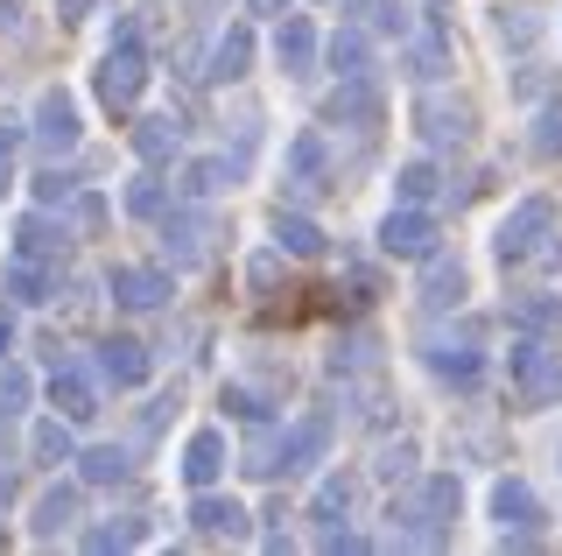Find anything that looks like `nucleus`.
I'll use <instances>...</instances> for the list:
<instances>
[{
  "label": "nucleus",
  "mask_w": 562,
  "mask_h": 556,
  "mask_svg": "<svg viewBox=\"0 0 562 556\" xmlns=\"http://www.w3.org/2000/svg\"><path fill=\"white\" fill-rule=\"evenodd\" d=\"M49 409H57L64 423H92V415H99V388L85 374L64 367V374H49Z\"/></svg>",
  "instance_id": "obj_19"
},
{
  "label": "nucleus",
  "mask_w": 562,
  "mask_h": 556,
  "mask_svg": "<svg viewBox=\"0 0 562 556\" xmlns=\"http://www.w3.org/2000/svg\"><path fill=\"white\" fill-rule=\"evenodd\" d=\"M555 458H562V444H555Z\"/></svg>",
  "instance_id": "obj_50"
},
{
  "label": "nucleus",
  "mask_w": 562,
  "mask_h": 556,
  "mask_svg": "<svg viewBox=\"0 0 562 556\" xmlns=\"http://www.w3.org/2000/svg\"><path fill=\"white\" fill-rule=\"evenodd\" d=\"M225 409H233L239 423H254V430L268 423V409H260V402H254V394H246V388H225Z\"/></svg>",
  "instance_id": "obj_43"
},
{
  "label": "nucleus",
  "mask_w": 562,
  "mask_h": 556,
  "mask_svg": "<svg viewBox=\"0 0 562 556\" xmlns=\"http://www.w3.org/2000/svg\"><path fill=\"white\" fill-rule=\"evenodd\" d=\"M176 148H183V120H176V113H148V120H134V155H140L148 169L176 163Z\"/></svg>",
  "instance_id": "obj_17"
},
{
  "label": "nucleus",
  "mask_w": 562,
  "mask_h": 556,
  "mask_svg": "<svg viewBox=\"0 0 562 556\" xmlns=\"http://www.w3.org/2000/svg\"><path fill=\"white\" fill-rule=\"evenodd\" d=\"M527 148H535L541 163H562V92L535 113V134H527Z\"/></svg>",
  "instance_id": "obj_31"
},
{
  "label": "nucleus",
  "mask_w": 562,
  "mask_h": 556,
  "mask_svg": "<svg viewBox=\"0 0 562 556\" xmlns=\"http://www.w3.org/2000/svg\"><path fill=\"white\" fill-rule=\"evenodd\" d=\"M0 29H14V0H0Z\"/></svg>",
  "instance_id": "obj_49"
},
{
  "label": "nucleus",
  "mask_w": 562,
  "mask_h": 556,
  "mask_svg": "<svg viewBox=\"0 0 562 556\" xmlns=\"http://www.w3.org/2000/svg\"><path fill=\"white\" fill-rule=\"evenodd\" d=\"M70 190H78V184H70L64 169H43V177H35V198H43V204H64Z\"/></svg>",
  "instance_id": "obj_44"
},
{
  "label": "nucleus",
  "mask_w": 562,
  "mask_h": 556,
  "mask_svg": "<svg viewBox=\"0 0 562 556\" xmlns=\"http://www.w3.org/2000/svg\"><path fill=\"white\" fill-rule=\"evenodd\" d=\"M492 254L514 268V260H562V247H555V204L549 198H520L514 212L499 219V233H492Z\"/></svg>",
  "instance_id": "obj_1"
},
{
  "label": "nucleus",
  "mask_w": 562,
  "mask_h": 556,
  "mask_svg": "<svg viewBox=\"0 0 562 556\" xmlns=\"http://www.w3.org/2000/svg\"><path fill=\"white\" fill-rule=\"evenodd\" d=\"M8 297H14V303H49V268L22 254V260L8 268Z\"/></svg>",
  "instance_id": "obj_32"
},
{
  "label": "nucleus",
  "mask_w": 562,
  "mask_h": 556,
  "mask_svg": "<svg viewBox=\"0 0 562 556\" xmlns=\"http://www.w3.org/2000/svg\"><path fill=\"white\" fill-rule=\"evenodd\" d=\"M14 155H22V120H0V198H8V184H14Z\"/></svg>",
  "instance_id": "obj_40"
},
{
  "label": "nucleus",
  "mask_w": 562,
  "mask_h": 556,
  "mask_svg": "<svg viewBox=\"0 0 562 556\" xmlns=\"http://www.w3.org/2000/svg\"><path fill=\"white\" fill-rule=\"evenodd\" d=\"M464 289H471L464 260L429 254V275H422V303H429V310H450V303H464Z\"/></svg>",
  "instance_id": "obj_21"
},
{
  "label": "nucleus",
  "mask_w": 562,
  "mask_h": 556,
  "mask_svg": "<svg viewBox=\"0 0 562 556\" xmlns=\"http://www.w3.org/2000/svg\"><path fill=\"white\" fill-rule=\"evenodd\" d=\"M324 451H330V415H303L281 437V472H310V465H324Z\"/></svg>",
  "instance_id": "obj_16"
},
{
  "label": "nucleus",
  "mask_w": 562,
  "mask_h": 556,
  "mask_svg": "<svg viewBox=\"0 0 562 556\" xmlns=\"http://www.w3.org/2000/svg\"><path fill=\"white\" fill-rule=\"evenodd\" d=\"M99 374L113 380V388H148L155 359H148V345H140V338H99Z\"/></svg>",
  "instance_id": "obj_13"
},
{
  "label": "nucleus",
  "mask_w": 562,
  "mask_h": 556,
  "mask_svg": "<svg viewBox=\"0 0 562 556\" xmlns=\"http://www.w3.org/2000/svg\"><path fill=\"white\" fill-rule=\"evenodd\" d=\"M330 71H338L345 85H351V78H373V36H366L359 22L330 36Z\"/></svg>",
  "instance_id": "obj_24"
},
{
  "label": "nucleus",
  "mask_w": 562,
  "mask_h": 556,
  "mask_svg": "<svg viewBox=\"0 0 562 556\" xmlns=\"http://www.w3.org/2000/svg\"><path fill=\"white\" fill-rule=\"evenodd\" d=\"M506 380H514L520 409H555L562 402V353H549V338H514L506 345Z\"/></svg>",
  "instance_id": "obj_2"
},
{
  "label": "nucleus",
  "mask_w": 562,
  "mask_h": 556,
  "mask_svg": "<svg viewBox=\"0 0 562 556\" xmlns=\"http://www.w3.org/2000/svg\"><path fill=\"white\" fill-rule=\"evenodd\" d=\"M78 514H85L78 486H49V493L35 500V514H29V535H35V543H57L64 529H78Z\"/></svg>",
  "instance_id": "obj_15"
},
{
  "label": "nucleus",
  "mask_w": 562,
  "mask_h": 556,
  "mask_svg": "<svg viewBox=\"0 0 562 556\" xmlns=\"http://www.w3.org/2000/svg\"><path fill=\"white\" fill-rule=\"evenodd\" d=\"M140 543V521H99V529H85V549L92 556H113V549H134Z\"/></svg>",
  "instance_id": "obj_35"
},
{
  "label": "nucleus",
  "mask_w": 562,
  "mask_h": 556,
  "mask_svg": "<svg viewBox=\"0 0 562 556\" xmlns=\"http://www.w3.org/2000/svg\"><path fill=\"white\" fill-rule=\"evenodd\" d=\"M492 36H499V43H535V22H527V14H499Z\"/></svg>",
  "instance_id": "obj_45"
},
{
  "label": "nucleus",
  "mask_w": 562,
  "mask_h": 556,
  "mask_svg": "<svg viewBox=\"0 0 562 556\" xmlns=\"http://www.w3.org/2000/svg\"><path fill=\"white\" fill-rule=\"evenodd\" d=\"M330 184V142L316 127H303L281 155V190H295V198H316V190Z\"/></svg>",
  "instance_id": "obj_6"
},
{
  "label": "nucleus",
  "mask_w": 562,
  "mask_h": 556,
  "mask_svg": "<svg viewBox=\"0 0 562 556\" xmlns=\"http://www.w3.org/2000/svg\"><path fill=\"white\" fill-rule=\"evenodd\" d=\"M190 529L211 535V543H239V535L254 529V514H246L239 500H225V493H211V486H198V500H190Z\"/></svg>",
  "instance_id": "obj_10"
},
{
  "label": "nucleus",
  "mask_w": 562,
  "mask_h": 556,
  "mask_svg": "<svg viewBox=\"0 0 562 556\" xmlns=\"http://www.w3.org/2000/svg\"><path fill=\"white\" fill-rule=\"evenodd\" d=\"M176 472H183V486H211L225 472V437L218 430H198V437L183 444V465H176Z\"/></svg>",
  "instance_id": "obj_23"
},
{
  "label": "nucleus",
  "mask_w": 562,
  "mask_h": 556,
  "mask_svg": "<svg viewBox=\"0 0 562 556\" xmlns=\"http://www.w3.org/2000/svg\"><path fill=\"white\" fill-rule=\"evenodd\" d=\"M176 297L169 268H113V303L120 310H162Z\"/></svg>",
  "instance_id": "obj_12"
},
{
  "label": "nucleus",
  "mask_w": 562,
  "mask_h": 556,
  "mask_svg": "<svg viewBox=\"0 0 562 556\" xmlns=\"http://www.w3.org/2000/svg\"><path fill=\"white\" fill-rule=\"evenodd\" d=\"M351 500H359V479H345V472H330L324 486H316V500H310V514H316V521H338V514H351Z\"/></svg>",
  "instance_id": "obj_33"
},
{
  "label": "nucleus",
  "mask_w": 562,
  "mask_h": 556,
  "mask_svg": "<svg viewBox=\"0 0 562 556\" xmlns=\"http://www.w3.org/2000/svg\"><path fill=\"white\" fill-rule=\"evenodd\" d=\"M99 107H113V113H127L140 92H148V49H140V36H120L113 49L99 57Z\"/></svg>",
  "instance_id": "obj_4"
},
{
  "label": "nucleus",
  "mask_w": 562,
  "mask_h": 556,
  "mask_svg": "<svg viewBox=\"0 0 562 556\" xmlns=\"http://www.w3.org/2000/svg\"><path fill=\"white\" fill-rule=\"evenodd\" d=\"M422 359H429V374H443L457 380V388H479V374H485V353H479V338H429L422 345Z\"/></svg>",
  "instance_id": "obj_11"
},
{
  "label": "nucleus",
  "mask_w": 562,
  "mask_h": 556,
  "mask_svg": "<svg viewBox=\"0 0 562 556\" xmlns=\"http://www.w3.org/2000/svg\"><path fill=\"white\" fill-rule=\"evenodd\" d=\"M246 64H254V29H225L218 49H211V64H204V85H239Z\"/></svg>",
  "instance_id": "obj_20"
},
{
  "label": "nucleus",
  "mask_w": 562,
  "mask_h": 556,
  "mask_svg": "<svg viewBox=\"0 0 562 556\" xmlns=\"http://www.w3.org/2000/svg\"><path fill=\"white\" fill-rule=\"evenodd\" d=\"M211 240H218V219L211 212H162V247H169L176 268H204Z\"/></svg>",
  "instance_id": "obj_9"
},
{
  "label": "nucleus",
  "mask_w": 562,
  "mask_h": 556,
  "mask_svg": "<svg viewBox=\"0 0 562 556\" xmlns=\"http://www.w3.org/2000/svg\"><path fill=\"white\" fill-rule=\"evenodd\" d=\"M380 254H394V260H429V254H436V219L422 212V204H394V212L380 219Z\"/></svg>",
  "instance_id": "obj_7"
},
{
  "label": "nucleus",
  "mask_w": 562,
  "mask_h": 556,
  "mask_svg": "<svg viewBox=\"0 0 562 556\" xmlns=\"http://www.w3.org/2000/svg\"><path fill=\"white\" fill-rule=\"evenodd\" d=\"M29 458H35V465H70V423H64V415L35 423V437H29Z\"/></svg>",
  "instance_id": "obj_30"
},
{
  "label": "nucleus",
  "mask_w": 562,
  "mask_h": 556,
  "mask_svg": "<svg viewBox=\"0 0 562 556\" xmlns=\"http://www.w3.org/2000/svg\"><path fill=\"white\" fill-rule=\"evenodd\" d=\"M415 127L429 142H471V107L464 99H415Z\"/></svg>",
  "instance_id": "obj_18"
},
{
  "label": "nucleus",
  "mask_w": 562,
  "mask_h": 556,
  "mask_svg": "<svg viewBox=\"0 0 562 556\" xmlns=\"http://www.w3.org/2000/svg\"><path fill=\"white\" fill-rule=\"evenodd\" d=\"M274 64L289 78H310L316 71V22L310 14H281V29H274Z\"/></svg>",
  "instance_id": "obj_14"
},
{
  "label": "nucleus",
  "mask_w": 562,
  "mask_h": 556,
  "mask_svg": "<svg viewBox=\"0 0 562 556\" xmlns=\"http://www.w3.org/2000/svg\"><path fill=\"white\" fill-rule=\"evenodd\" d=\"M415 465H422V444L415 437H386L380 451H373V479H415Z\"/></svg>",
  "instance_id": "obj_28"
},
{
  "label": "nucleus",
  "mask_w": 562,
  "mask_h": 556,
  "mask_svg": "<svg viewBox=\"0 0 562 556\" xmlns=\"http://www.w3.org/2000/svg\"><path fill=\"white\" fill-rule=\"evenodd\" d=\"M324 247H330V240H324V225H316V219H295V212L274 219V254L281 260H316Z\"/></svg>",
  "instance_id": "obj_22"
},
{
  "label": "nucleus",
  "mask_w": 562,
  "mask_h": 556,
  "mask_svg": "<svg viewBox=\"0 0 562 556\" xmlns=\"http://www.w3.org/2000/svg\"><path fill=\"white\" fill-rule=\"evenodd\" d=\"M254 14H289V0H246Z\"/></svg>",
  "instance_id": "obj_48"
},
{
  "label": "nucleus",
  "mask_w": 562,
  "mask_h": 556,
  "mask_svg": "<svg viewBox=\"0 0 562 556\" xmlns=\"http://www.w3.org/2000/svg\"><path fill=\"white\" fill-rule=\"evenodd\" d=\"M246 472H254V479H274L281 472V444L268 437V430L254 437V451H246Z\"/></svg>",
  "instance_id": "obj_41"
},
{
  "label": "nucleus",
  "mask_w": 562,
  "mask_h": 556,
  "mask_svg": "<svg viewBox=\"0 0 562 556\" xmlns=\"http://www.w3.org/2000/svg\"><path fill=\"white\" fill-rule=\"evenodd\" d=\"M14 254H29V260H49V254H57V233H49L43 219H22V225H14Z\"/></svg>",
  "instance_id": "obj_37"
},
{
  "label": "nucleus",
  "mask_w": 562,
  "mask_h": 556,
  "mask_svg": "<svg viewBox=\"0 0 562 556\" xmlns=\"http://www.w3.org/2000/svg\"><path fill=\"white\" fill-rule=\"evenodd\" d=\"M506 318H514V332H527V338H549L555 324H562V303L555 297H514Z\"/></svg>",
  "instance_id": "obj_27"
},
{
  "label": "nucleus",
  "mask_w": 562,
  "mask_h": 556,
  "mask_svg": "<svg viewBox=\"0 0 562 556\" xmlns=\"http://www.w3.org/2000/svg\"><path fill=\"white\" fill-rule=\"evenodd\" d=\"M239 184V163H225V155H198V163L183 169V198H218V190Z\"/></svg>",
  "instance_id": "obj_25"
},
{
  "label": "nucleus",
  "mask_w": 562,
  "mask_h": 556,
  "mask_svg": "<svg viewBox=\"0 0 562 556\" xmlns=\"http://www.w3.org/2000/svg\"><path fill=\"white\" fill-rule=\"evenodd\" d=\"M394 190H401L408 204H429V198H436V163H408V169L394 177Z\"/></svg>",
  "instance_id": "obj_38"
},
{
  "label": "nucleus",
  "mask_w": 562,
  "mask_h": 556,
  "mask_svg": "<svg viewBox=\"0 0 562 556\" xmlns=\"http://www.w3.org/2000/svg\"><path fill=\"white\" fill-rule=\"evenodd\" d=\"M408 71H415V78H443V43H422V49H408Z\"/></svg>",
  "instance_id": "obj_42"
},
{
  "label": "nucleus",
  "mask_w": 562,
  "mask_h": 556,
  "mask_svg": "<svg viewBox=\"0 0 562 556\" xmlns=\"http://www.w3.org/2000/svg\"><path fill=\"white\" fill-rule=\"evenodd\" d=\"M330 120H359V127H373V120H380V99L366 92V78H351V92L330 99Z\"/></svg>",
  "instance_id": "obj_36"
},
{
  "label": "nucleus",
  "mask_w": 562,
  "mask_h": 556,
  "mask_svg": "<svg viewBox=\"0 0 562 556\" xmlns=\"http://www.w3.org/2000/svg\"><path fill=\"white\" fill-rule=\"evenodd\" d=\"M345 8L366 36H408V8L401 0H345Z\"/></svg>",
  "instance_id": "obj_26"
},
{
  "label": "nucleus",
  "mask_w": 562,
  "mask_h": 556,
  "mask_svg": "<svg viewBox=\"0 0 562 556\" xmlns=\"http://www.w3.org/2000/svg\"><path fill=\"white\" fill-rule=\"evenodd\" d=\"M92 8H99V0H57V14H64V22H85Z\"/></svg>",
  "instance_id": "obj_46"
},
{
  "label": "nucleus",
  "mask_w": 562,
  "mask_h": 556,
  "mask_svg": "<svg viewBox=\"0 0 562 556\" xmlns=\"http://www.w3.org/2000/svg\"><path fill=\"white\" fill-rule=\"evenodd\" d=\"M485 514H492V529H499L506 543H541V529H549V508L535 500L527 479H492Z\"/></svg>",
  "instance_id": "obj_3"
},
{
  "label": "nucleus",
  "mask_w": 562,
  "mask_h": 556,
  "mask_svg": "<svg viewBox=\"0 0 562 556\" xmlns=\"http://www.w3.org/2000/svg\"><path fill=\"white\" fill-rule=\"evenodd\" d=\"M386 521H394V543H408V549H443L450 543V514L429 486H422V493H401L394 508H386Z\"/></svg>",
  "instance_id": "obj_5"
},
{
  "label": "nucleus",
  "mask_w": 562,
  "mask_h": 556,
  "mask_svg": "<svg viewBox=\"0 0 562 556\" xmlns=\"http://www.w3.org/2000/svg\"><path fill=\"white\" fill-rule=\"evenodd\" d=\"M127 212H134V219H162V212H169V190H162V177H155V169H140V177L127 184Z\"/></svg>",
  "instance_id": "obj_34"
},
{
  "label": "nucleus",
  "mask_w": 562,
  "mask_h": 556,
  "mask_svg": "<svg viewBox=\"0 0 562 556\" xmlns=\"http://www.w3.org/2000/svg\"><path fill=\"white\" fill-rule=\"evenodd\" d=\"M35 142H43L49 155H70V148H78L85 142V113H78V99H70L64 92V85H49V92H43V107H35Z\"/></svg>",
  "instance_id": "obj_8"
},
{
  "label": "nucleus",
  "mask_w": 562,
  "mask_h": 556,
  "mask_svg": "<svg viewBox=\"0 0 562 556\" xmlns=\"http://www.w3.org/2000/svg\"><path fill=\"white\" fill-rule=\"evenodd\" d=\"M29 394H35V380H29L22 367H0V415H22Z\"/></svg>",
  "instance_id": "obj_39"
},
{
  "label": "nucleus",
  "mask_w": 562,
  "mask_h": 556,
  "mask_svg": "<svg viewBox=\"0 0 562 556\" xmlns=\"http://www.w3.org/2000/svg\"><path fill=\"white\" fill-rule=\"evenodd\" d=\"M8 353H14V318L0 310V359H8Z\"/></svg>",
  "instance_id": "obj_47"
},
{
  "label": "nucleus",
  "mask_w": 562,
  "mask_h": 556,
  "mask_svg": "<svg viewBox=\"0 0 562 556\" xmlns=\"http://www.w3.org/2000/svg\"><path fill=\"white\" fill-rule=\"evenodd\" d=\"M78 472H85V486H120V479H127V451H120V444H92L78 458Z\"/></svg>",
  "instance_id": "obj_29"
}]
</instances>
